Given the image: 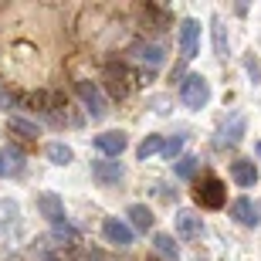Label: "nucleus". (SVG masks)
<instances>
[{
    "label": "nucleus",
    "mask_w": 261,
    "mask_h": 261,
    "mask_svg": "<svg viewBox=\"0 0 261 261\" xmlns=\"http://www.w3.org/2000/svg\"><path fill=\"white\" fill-rule=\"evenodd\" d=\"M38 211H41V217H48L55 227L68 224V221H65V203H61V197H58V194H51V190L38 194Z\"/></svg>",
    "instance_id": "9"
},
{
    "label": "nucleus",
    "mask_w": 261,
    "mask_h": 261,
    "mask_svg": "<svg viewBox=\"0 0 261 261\" xmlns=\"http://www.w3.org/2000/svg\"><path fill=\"white\" fill-rule=\"evenodd\" d=\"M58 126H82V116L71 112V102H68L65 92H51V112H48Z\"/></svg>",
    "instance_id": "7"
},
{
    "label": "nucleus",
    "mask_w": 261,
    "mask_h": 261,
    "mask_svg": "<svg viewBox=\"0 0 261 261\" xmlns=\"http://www.w3.org/2000/svg\"><path fill=\"white\" fill-rule=\"evenodd\" d=\"M41 261H58V254H55V251H44V254H41Z\"/></svg>",
    "instance_id": "31"
},
{
    "label": "nucleus",
    "mask_w": 261,
    "mask_h": 261,
    "mask_svg": "<svg viewBox=\"0 0 261 261\" xmlns=\"http://www.w3.org/2000/svg\"><path fill=\"white\" fill-rule=\"evenodd\" d=\"M78 261H98V254H88V251H78Z\"/></svg>",
    "instance_id": "30"
},
{
    "label": "nucleus",
    "mask_w": 261,
    "mask_h": 261,
    "mask_svg": "<svg viewBox=\"0 0 261 261\" xmlns=\"http://www.w3.org/2000/svg\"><path fill=\"white\" fill-rule=\"evenodd\" d=\"M0 176H7V166H4V156H0Z\"/></svg>",
    "instance_id": "32"
},
{
    "label": "nucleus",
    "mask_w": 261,
    "mask_h": 261,
    "mask_svg": "<svg viewBox=\"0 0 261 261\" xmlns=\"http://www.w3.org/2000/svg\"><path fill=\"white\" fill-rule=\"evenodd\" d=\"M254 153H258V160H261V143H258V146H254Z\"/></svg>",
    "instance_id": "33"
},
{
    "label": "nucleus",
    "mask_w": 261,
    "mask_h": 261,
    "mask_svg": "<svg viewBox=\"0 0 261 261\" xmlns=\"http://www.w3.org/2000/svg\"><path fill=\"white\" fill-rule=\"evenodd\" d=\"M180 51H184L187 61L200 55V24H197L194 17H187L184 24H180Z\"/></svg>",
    "instance_id": "8"
},
{
    "label": "nucleus",
    "mask_w": 261,
    "mask_h": 261,
    "mask_svg": "<svg viewBox=\"0 0 261 261\" xmlns=\"http://www.w3.org/2000/svg\"><path fill=\"white\" fill-rule=\"evenodd\" d=\"M180 149H184V136H173V139H166V160H173L176 153H180Z\"/></svg>",
    "instance_id": "28"
},
{
    "label": "nucleus",
    "mask_w": 261,
    "mask_h": 261,
    "mask_svg": "<svg viewBox=\"0 0 261 261\" xmlns=\"http://www.w3.org/2000/svg\"><path fill=\"white\" fill-rule=\"evenodd\" d=\"M180 102L187 109H203L211 102V85H207V78L203 75H187L184 85H180Z\"/></svg>",
    "instance_id": "1"
},
{
    "label": "nucleus",
    "mask_w": 261,
    "mask_h": 261,
    "mask_svg": "<svg viewBox=\"0 0 261 261\" xmlns=\"http://www.w3.org/2000/svg\"><path fill=\"white\" fill-rule=\"evenodd\" d=\"M92 176H95V184L102 187H116L126 180V166L116 163V160H95L92 163Z\"/></svg>",
    "instance_id": "5"
},
{
    "label": "nucleus",
    "mask_w": 261,
    "mask_h": 261,
    "mask_svg": "<svg viewBox=\"0 0 261 261\" xmlns=\"http://www.w3.org/2000/svg\"><path fill=\"white\" fill-rule=\"evenodd\" d=\"M126 146H129V136L122 133V129H112V133L95 136V149H98L102 156H119Z\"/></svg>",
    "instance_id": "11"
},
{
    "label": "nucleus",
    "mask_w": 261,
    "mask_h": 261,
    "mask_svg": "<svg viewBox=\"0 0 261 261\" xmlns=\"http://www.w3.org/2000/svg\"><path fill=\"white\" fill-rule=\"evenodd\" d=\"M126 217L133 221L136 231H149V227H153V211H149L146 203H133V207L126 211Z\"/></svg>",
    "instance_id": "17"
},
{
    "label": "nucleus",
    "mask_w": 261,
    "mask_h": 261,
    "mask_svg": "<svg viewBox=\"0 0 261 261\" xmlns=\"http://www.w3.org/2000/svg\"><path fill=\"white\" fill-rule=\"evenodd\" d=\"M102 234H106L109 244H119V248H129V244H133V227H129L122 217H106Z\"/></svg>",
    "instance_id": "10"
},
{
    "label": "nucleus",
    "mask_w": 261,
    "mask_h": 261,
    "mask_svg": "<svg viewBox=\"0 0 261 261\" xmlns=\"http://www.w3.org/2000/svg\"><path fill=\"white\" fill-rule=\"evenodd\" d=\"M160 149H166L163 136H146L143 143H139V149H136V156H139V160H149V156L160 153Z\"/></svg>",
    "instance_id": "21"
},
{
    "label": "nucleus",
    "mask_w": 261,
    "mask_h": 261,
    "mask_svg": "<svg viewBox=\"0 0 261 261\" xmlns=\"http://www.w3.org/2000/svg\"><path fill=\"white\" fill-rule=\"evenodd\" d=\"M7 133H17L20 139H38V126H34V122H28V119H7Z\"/></svg>",
    "instance_id": "19"
},
{
    "label": "nucleus",
    "mask_w": 261,
    "mask_h": 261,
    "mask_svg": "<svg viewBox=\"0 0 261 261\" xmlns=\"http://www.w3.org/2000/svg\"><path fill=\"white\" fill-rule=\"evenodd\" d=\"M143 20H146V28H153V31L170 28V14H166L163 7H156V4H146L143 7Z\"/></svg>",
    "instance_id": "15"
},
{
    "label": "nucleus",
    "mask_w": 261,
    "mask_h": 261,
    "mask_svg": "<svg viewBox=\"0 0 261 261\" xmlns=\"http://www.w3.org/2000/svg\"><path fill=\"white\" fill-rule=\"evenodd\" d=\"M214 51H217V58H227V31L221 20H214Z\"/></svg>",
    "instance_id": "24"
},
{
    "label": "nucleus",
    "mask_w": 261,
    "mask_h": 261,
    "mask_svg": "<svg viewBox=\"0 0 261 261\" xmlns=\"http://www.w3.org/2000/svg\"><path fill=\"white\" fill-rule=\"evenodd\" d=\"M55 238H58V241H68V244H78V231L71 227V224H61V227H55Z\"/></svg>",
    "instance_id": "27"
},
{
    "label": "nucleus",
    "mask_w": 261,
    "mask_h": 261,
    "mask_svg": "<svg viewBox=\"0 0 261 261\" xmlns=\"http://www.w3.org/2000/svg\"><path fill=\"white\" fill-rule=\"evenodd\" d=\"M17 217H20V207L14 200H0V238H7L14 227H17Z\"/></svg>",
    "instance_id": "14"
},
{
    "label": "nucleus",
    "mask_w": 261,
    "mask_h": 261,
    "mask_svg": "<svg viewBox=\"0 0 261 261\" xmlns=\"http://www.w3.org/2000/svg\"><path fill=\"white\" fill-rule=\"evenodd\" d=\"M75 92H78V98L85 102V109H88V116H92V119H102L109 112V109H106V95H102V88H98L95 82L82 78V82H75Z\"/></svg>",
    "instance_id": "4"
},
{
    "label": "nucleus",
    "mask_w": 261,
    "mask_h": 261,
    "mask_svg": "<svg viewBox=\"0 0 261 261\" xmlns=\"http://www.w3.org/2000/svg\"><path fill=\"white\" fill-rule=\"evenodd\" d=\"M231 217L238 224H244V227H258L261 224V203H254L251 197H238L231 203Z\"/></svg>",
    "instance_id": "6"
},
{
    "label": "nucleus",
    "mask_w": 261,
    "mask_h": 261,
    "mask_svg": "<svg viewBox=\"0 0 261 261\" xmlns=\"http://www.w3.org/2000/svg\"><path fill=\"white\" fill-rule=\"evenodd\" d=\"M102 78H106V88L112 98H126L129 88H133V71H129L122 61H109L106 71H102Z\"/></svg>",
    "instance_id": "2"
},
{
    "label": "nucleus",
    "mask_w": 261,
    "mask_h": 261,
    "mask_svg": "<svg viewBox=\"0 0 261 261\" xmlns=\"http://www.w3.org/2000/svg\"><path fill=\"white\" fill-rule=\"evenodd\" d=\"M241 133H244V116H234L231 119V126H227V129H224V139H221V143H238V139H241Z\"/></svg>",
    "instance_id": "25"
},
{
    "label": "nucleus",
    "mask_w": 261,
    "mask_h": 261,
    "mask_svg": "<svg viewBox=\"0 0 261 261\" xmlns=\"http://www.w3.org/2000/svg\"><path fill=\"white\" fill-rule=\"evenodd\" d=\"M231 176L238 187H254L258 184V166L251 163V160H234L231 163Z\"/></svg>",
    "instance_id": "13"
},
{
    "label": "nucleus",
    "mask_w": 261,
    "mask_h": 261,
    "mask_svg": "<svg viewBox=\"0 0 261 261\" xmlns=\"http://www.w3.org/2000/svg\"><path fill=\"white\" fill-rule=\"evenodd\" d=\"M4 163H7V173H24V153H20L17 146L4 149Z\"/></svg>",
    "instance_id": "22"
},
{
    "label": "nucleus",
    "mask_w": 261,
    "mask_h": 261,
    "mask_svg": "<svg viewBox=\"0 0 261 261\" xmlns=\"http://www.w3.org/2000/svg\"><path fill=\"white\" fill-rule=\"evenodd\" d=\"M133 55L139 61H146L149 68H160V65H163V51L156 48V44H143V41H139V44H133Z\"/></svg>",
    "instance_id": "18"
},
{
    "label": "nucleus",
    "mask_w": 261,
    "mask_h": 261,
    "mask_svg": "<svg viewBox=\"0 0 261 261\" xmlns=\"http://www.w3.org/2000/svg\"><path fill=\"white\" fill-rule=\"evenodd\" d=\"M17 102H20L24 109L44 112V116L51 112V95H48V92H24V95H17Z\"/></svg>",
    "instance_id": "16"
},
{
    "label": "nucleus",
    "mask_w": 261,
    "mask_h": 261,
    "mask_svg": "<svg viewBox=\"0 0 261 261\" xmlns=\"http://www.w3.org/2000/svg\"><path fill=\"white\" fill-rule=\"evenodd\" d=\"M176 234L187 238V241H194V238L203 234V221L197 217L194 211H180V214H176Z\"/></svg>",
    "instance_id": "12"
},
{
    "label": "nucleus",
    "mask_w": 261,
    "mask_h": 261,
    "mask_svg": "<svg viewBox=\"0 0 261 261\" xmlns=\"http://www.w3.org/2000/svg\"><path fill=\"white\" fill-rule=\"evenodd\" d=\"M153 244H156V251H160V254H163V258H180V248H176V244H173V238H170V234H156V238H153Z\"/></svg>",
    "instance_id": "23"
},
{
    "label": "nucleus",
    "mask_w": 261,
    "mask_h": 261,
    "mask_svg": "<svg viewBox=\"0 0 261 261\" xmlns=\"http://www.w3.org/2000/svg\"><path fill=\"white\" fill-rule=\"evenodd\" d=\"M44 153H48V160L55 166H68L71 160H75V153H71L65 143H48V149H44Z\"/></svg>",
    "instance_id": "20"
},
{
    "label": "nucleus",
    "mask_w": 261,
    "mask_h": 261,
    "mask_svg": "<svg viewBox=\"0 0 261 261\" xmlns=\"http://www.w3.org/2000/svg\"><path fill=\"white\" fill-rule=\"evenodd\" d=\"M197 203L200 207H207V211H221L224 203H227V190H224V184L217 180V176H207V180H200V187H197Z\"/></svg>",
    "instance_id": "3"
},
{
    "label": "nucleus",
    "mask_w": 261,
    "mask_h": 261,
    "mask_svg": "<svg viewBox=\"0 0 261 261\" xmlns=\"http://www.w3.org/2000/svg\"><path fill=\"white\" fill-rule=\"evenodd\" d=\"M194 173H197V160H194V156H184V160H176V176H180V180H190Z\"/></svg>",
    "instance_id": "26"
},
{
    "label": "nucleus",
    "mask_w": 261,
    "mask_h": 261,
    "mask_svg": "<svg viewBox=\"0 0 261 261\" xmlns=\"http://www.w3.org/2000/svg\"><path fill=\"white\" fill-rule=\"evenodd\" d=\"M0 106H10V95H7V88H4V82H0Z\"/></svg>",
    "instance_id": "29"
}]
</instances>
